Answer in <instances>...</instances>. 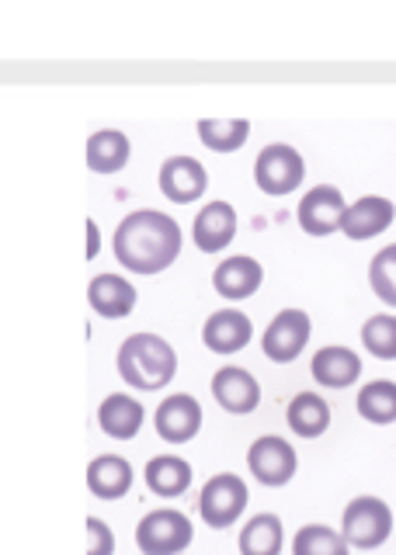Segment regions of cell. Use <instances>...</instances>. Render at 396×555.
<instances>
[{
    "mask_svg": "<svg viewBox=\"0 0 396 555\" xmlns=\"http://www.w3.org/2000/svg\"><path fill=\"white\" fill-rule=\"evenodd\" d=\"M292 555H352V545L344 542L341 528L303 525L292 534Z\"/></svg>",
    "mask_w": 396,
    "mask_h": 555,
    "instance_id": "cell-27",
    "label": "cell"
},
{
    "mask_svg": "<svg viewBox=\"0 0 396 555\" xmlns=\"http://www.w3.org/2000/svg\"><path fill=\"white\" fill-rule=\"evenodd\" d=\"M153 427H157L161 441L167 444H188L202 430V406L192 392H175L153 413Z\"/></svg>",
    "mask_w": 396,
    "mask_h": 555,
    "instance_id": "cell-10",
    "label": "cell"
},
{
    "mask_svg": "<svg viewBox=\"0 0 396 555\" xmlns=\"http://www.w3.org/2000/svg\"><path fill=\"white\" fill-rule=\"evenodd\" d=\"M306 178V164L296 146L289 143H268L254 160V181L265 195H292Z\"/></svg>",
    "mask_w": 396,
    "mask_h": 555,
    "instance_id": "cell-6",
    "label": "cell"
},
{
    "mask_svg": "<svg viewBox=\"0 0 396 555\" xmlns=\"http://www.w3.org/2000/svg\"><path fill=\"white\" fill-rule=\"evenodd\" d=\"M192 538H195L192 520L175 507L150 511L140 517V525H136V548L143 555H181L192 545Z\"/></svg>",
    "mask_w": 396,
    "mask_h": 555,
    "instance_id": "cell-4",
    "label": "cell"
},
{
    "mask_svg": "<svg viewBox=\"0 0 396 555\" xmlns=\"http://www.w3.org/2000/svg\"><path fill=\"white\" fill-rule=\"evenodd\" d=\"M88 490L98 500H123L132 490V465L123 455H98L88 465Z\"/></svg>",
    "mask_w": 396,
    "mask_h": 555,
    "instance_id": "cell-21",
    "label": "cell"
},
{
    "mask_svg": "<svg viewBox=\"0 0 396 555\" xmlns=\"http://www.w3.org/2000/svg\"><path fill=\"white\" fill-rule=\"evenodd\" d=\"M296 448H292L285 438L279 434H265V438H257L247 451V468L251 476L261 482V486H285L292 476H296Z\"/></svg>",
    "mask_w": 396,
    "mask_h": 555,
    "instance_id": "cell-8",
    "label": "cell"
},
{
    "mask_svg": "<svg viewBox=\"0 0 396 555\" xmlns=\"http://www.w3.org/2000/svg\"><path fill=\"white\" fill-rule=\"evenodd\" d=\"M84 225H88V260H94V257L101 254V233H98L94 219H88V222H84Z\"/></svg>",
    "mask_w": 396,
    "mask_h": 555,
    "instance_id": "cell-31",
    "label": "cell"
},
{
    "mask_svg": "<svg viewBox=\"0 0 396 555\" xmlns=\"http://www.w3.org/2000/svg\"><path fill=\"white\" fill-rule=\"evenodd\" d=\"M309 334H314V323L306 309H282L261 334V351L274 364H292L306 351Z\"/></svg>",
    "mask_w": 396,
    "mask_h": 555,
    "instance_id": "cell-7",
    "label": "cell"
},
{
    "mask_svg": "<svg viewBox=\"0 0 396 555\" xmlns=\"http://www.w3.org/2000/svg\"><path fill=\"white\" fill-rule=\"evenodd\" d=\"M355 406H358L361 421L379 424V427L393 424L396 421V382L375 378V382H369V386H361Z\"/></svg>",
    "mask_w": 396,
    "mask_h": 555,
    "instance_id": "cell-26",
    "label": "cell"
},
{
    "mask_svg": "<svg viewBox=\"0 0 396 555\" xmlns=\"http://www.w3.org/2000/svg\"><path fill=\"white\" fill-rule=\"evenodd\" d=\"M192 236H195V247L202 254H216V250H227L233 236H237V212L230 202H209L195 216L192 222Z\"/></svg>",
    "mask_w": 396,
    "mask_h": 555,
    "instance_id": "cell-17",
    "label": "cell"
},
{
    "mask_svg": "<svg viewBox=\"0 0 396 555\" xmlns=\"http://www.w3.org/2000/svg\"><path fill=\"white\" fill-rule=\"evenodd\" d=\"M143 479L150 486V493H157L161 500H178L192 486V465L178 455H157L146 462Z\"/></svg>",
    "mask_w": 396,
    "mask_h": 555,
    "instance_id": "cell-22",
    "label": "cell"
},
{
    "mask_svg": "<svg viewBox=\"0 0 396 555\" xmlns=\"http://www.w3.org/2000/svg\"><path fill=\"white\" fill-rule=\"evenodd\" d=\"M240 555H282L285 528L279 514H254L237 538Z\"/></svg>",
    "mask_w": 396,
    "mask_h": 555,
    "instance_id": "cell-23",
    "label": "cell"
},
{
    "mask_svg": "<svg viewBox=\"0 0 396 555\" xmlns=\"http://www.w3.org/2000/svg\"><path fill=\"white\" fill-rule=\"evenodd\" d=\"M161 191L167 202H178V205H192L195 198L205 195L209 188V173L205 167L195 160V156H167L161 164Z\"/></svg>",
    "mask_w": 396,
    "mask_h": 555,
    "instance_id": "cell-12",
    "label": "cell"
},
{
    "mask_svg": "<svg viewBox=\"0 0 396 555\" xmlns=\"http://www.w3.org/2000/svg\"><path fill=\"white\" fill-rule=\"evenodd\" d=\"M396 222V205L383 195H361L358 202L348 205L344 212V236L348 240H372L379 233H386Z\"/></svg>",
    "mask_w": 396,
    "mask_h": 555,
    "instance_id": "cell-14",
    "label": "cell"
},
{
    "mask_svg": "<svg viewBox=\"0 0 396 555\" xmlns=\"http://www.w3.org/2000/svg\"><path fill=\"white\" fill-rule=\"evenodd\" d=\"M309 372H314L317 386H323V389H348L361 378V358L352 351V347L331 344V347H320L314 354Z\"/></svg>",
    "mask_w": 396,
    "mask_h": 555,
    "instance_id": "cell-18",
    "label": "cell"
},
{
    "mask_svg": "<svg viewBox=\"0 0 396 555\" xmlns=\"http://www.w3.org/2000/svg\"><path fill=\"white\" fill-rule=\"evenodd\" d=\"M344 212H348V205H344L341 191L334 184H317L303 195L296 219L306 236H331L344 225Z\"/></svg>",
    "mask_w": 396,
    "mask_h": 555,
    "instance_id": "cell-9",
    "label": "cell"
},
{
    "mask_svg": "<svg viewBox=\"0 0 396 555\" xmlns=\"http://www.w3.org/2000/svg\"><path fill=\"white\" fill-rule=\"evenodd\" d=\"M361 344L379 361H396V317L393 312H375L361 326Z\"/></svg>",
    "mask_w": 396,
    "mask_h": 555,
    "instance_id": "cell-28",
    "label": "cell"
},
{
    "mask_svg": "<svg viewBox=\"0 0 396 555\" xmlns=\"http://www.w3.org/2000/svg\"><path fill=\"white\" fill-rule=\"evenodd\" d=\"M146 421V410L136 396L129 392H112L101 399L98 406V427L108 434L112 441H132L136 434L143 430Z\"/></svg>",
    "mask_w": 396,
    "mask_h": 555,
    "instance_id": "cell-15",
    "label": "cell"
},
{
    "mask_svg": "<svg viewBox=\"0 0 396 555\" xmlns=\"http://www.w3.org/2000/svg\"><path fill=\"white\" fill-rule=\"evenodd\" d=\"M88 302L98 317L105 320H126L136 309V285L123 274H98L88 285Z\"/></svg>",
    "mask_w": 396,
    "mask_h": 555,
    "instance_id": "cell-19",
    "label": "cell"
},
{
    "mask_svg": "<svg viewBox=\"0 0 396 555\" xmlns=\"http://www.w3.org/2000/svg\"><path fill=\"white\" fill-rule=\"evenodd\" d=\"M341 534L352 548L372 552L389 542L393 534V511L379 496H355L341 514Z\"/></svg>",
    "mask_w": 396,
    "mask_h": 555,
    "instance_id": "cell-3",
    "label": "cell"
},
{
    "mask_svg": "<svg viewBox=\"0 0 396 555\" xmlns=\"http://www.w3.org/2000/svg\"><path fill=\"white\" fill-rule=\"evenodd\" d=\"M88 555H115V534L101 517H88Z\"/></svg>",
    "mask_w": 396,
    "mask_h": 555,
    "instance_id": "cell-30",
    "label": "cell"
},
{
    "mask_svg": "<svg viewBox=\"0 0 396 555\" xmlns=\"http://www.w3.org/2000/svg\"><path fill=\"white\" fill-rule=\"evenodd\" d=\"M285 421H289L296 438L314 441V438H320V434H327V427H331V406H327L323 396L303 389V392L292 396V403L285 410Z\"/></svg>",
    "mask_w": 396,
    "mask_h": 555,
    "instance_id": "cell-20",
    "label": "cell"
},
{
    "mask_svg": "<svg viewBox=\"0 0 396 555\" xmlns=\"http://www.w3.org/2000/svg\"><path fill=\"white\" fill-rule=\"evenodd\" d=\"M265 282V268L257 264L254 257L247 254H237V257H227L222 264L213 271V288L222 295V299L230 302H244L251 295L261 288Z\"/></svg>",
    "mask_w": 396,
    "mask_h": 555,
    "instance_id": "cell-16",
    "label": "cell"
},
{
    "mask_svg": "<svg viewBox=\"0 0 396 555\" xmlns=\"http://www.w3.org/2000/svg\"><path fill=\"white\" fill-rule=\"evenodd\" d=\"M195 132H199V143L209 146L213 153H237L247 143L251 121L247 118H202Z\"/></svg>",
    "mask_w": 396,
    "mask_h": 555,
    "instance_id": "cell-25",
    "label": "cell"
},
{
    "mask_svg": "<svg viewBox=\"0 0 396 555\" xmlns=\"http://www.w3.org/2000/svg\"><path fill=\"white\" fill-rule=\"evenodd\" d=\"M369 285L379 295V302L396 309V243L383 247L369 264Z\"/></svg>",
    "mask_w": 396,
    "mask_h": 555,
    "instance_id": "cell-29",
    "label": "cell"
},
{
    "mask_svg": "<svg viewBox=\"0 0 396 555\" xmlns=\"http://www.w3.org/2000/svg\"><path fill=\"white\" fill-rule=\"evenodd\" d=\"M254 340V323L240 309H216L202 326V344L213 354H237Z\"/></svg>",
    "mask_w": 396,
    "mask_h": 555,
    "instance_id": "cell-13",
    "label": "cell"
},
{
    "mask_svg": "<svg viewBox=\"0 0 396 555\" xmlns=\"http://www.w3.org/2000/svg\"><path fill=\"white\" fill-rule=\"evenodd\" d=\"M213 396L233 416H247L261 406V386H257V378L247 369H237V364H222L213 375Z\"/></svg>",
    "mask_w": 396,
    "mask_h": 555,
    "instance_id": "cell-11",
    "label": "cell"
},
{
    "mask_svg": "<svg viewBox=\"0 0 396 555\" xmlns=\"http://www.w3.org/2000/svg\"><path fill=\"white\" fill-rule=\"evenodd\" d=\"M247 482L237 473H216L213 479H205L202 496H199V514L205 520V528L227 531L233 528L247 511Z\"/></svg>",
    "mask_w": 396,
    "mask_h": 555,
    "instance_id": "cell-5",
    "label": "cell"
},
{
    "mask_svg": "<svg viewBox=\"0 0 396 555\" xmlns=\"http://www.w3.org/2000/svg\"><path fill=\"white\" fill-rule=\"evenodd\" d=\"M115 260L132 274H161L181 254V230L178 222L157 208H140L129 212L112 236Z\"/></svg>",
    "mask_w": 396,
    "mask_h": 555,
    "instance_id": "cell-1",
    "label": "cell"
},
{
    "mask_svg": "<svg viewBox=\"0 0 396 555\" xmlns=\"http://www.w3.org/2000/svg\"><path fill=\"white\" fill-rule=\"evenodd\" d=\"M132 143L126 132L118 129H101L88 139V167L94 173H115L129 164Z\"/></svg>",
    "mask_w": 396,
    "mask_h": 555,
    "instance_id": "cell-24",
    "label": "cell"
},
{
    "mask_svg": "<svg viewBox=\"0 0 396 555\" xmlns=\"http://www.w3.org/2000/svg\"><path fill=\"white\" fill-rule=\"evenodd\" d=\"M115 361L126 386L140 392L167 389L178 375V354L161 334H129Z\"/></svg>",
    "mask_w": 396,
    "mask_h": 555,
    "instance_id": "cell-2",
    "label": "cell"
}]
</instances>
